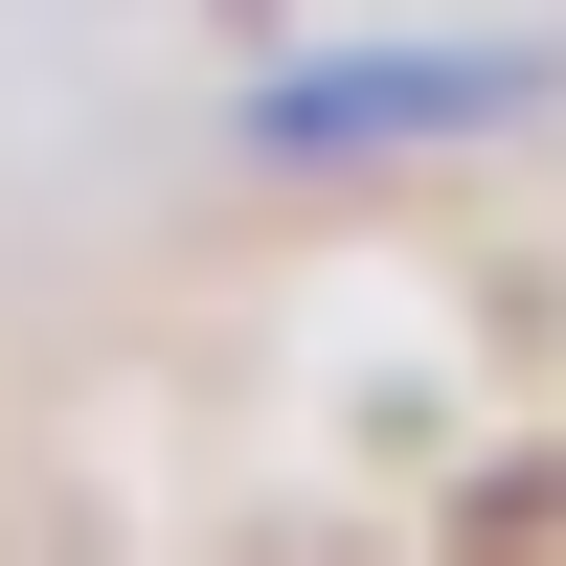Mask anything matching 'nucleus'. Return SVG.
<instances>
[{
	"label": "nucleus",
	"instance_id": "f257e3e1",
	"mask_svg": "<svg viewBox=\"0 0 566 566\" xmlns=\"http://www.w3.org/2000/svg\"><path fill=\"white\" fill-rule=\"evenodd\" d=\"M544 45H295V69H250V159H408V136H522L544 114Z\"/></svg>",
	"mask_w": 566,
	"mask_h": 566
}]
</instances>
